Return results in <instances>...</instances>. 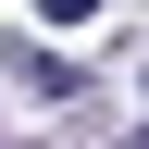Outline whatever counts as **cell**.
<instances>
[{"instance_id":"obj_1","label":"cell","mask_w":149,"mask_h":149,"mask_svg":"<svg viewBox=\"0 0 149 149\" xmlns=\"http://www.w3.org/2000/svg\"><path fill=\"white\" fill-rule=\"evenodd\" d=\"M87 13H100V0H37V25H87Z\"/></svg>"}]
</instances>
